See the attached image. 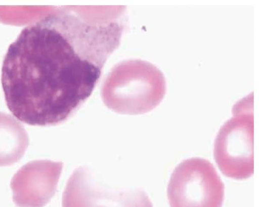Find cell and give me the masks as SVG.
<instances>
[{
  "instance_id": "cell-1",
  "label": "cell",
  "mask_w": 259,
  "mask_h": 207,
  "mask_svg": "<svg viewBox=\"0 0 259 207\" xmlns=\"http://www.w3.org/2000/svg\"><path fill=\"white\" fill-rule=\"evenodd\" d=\"M114 51L108 29L89 11L53 7L8 49L1 84L8 109L30 125L62 123L91 96Z\"/></svg>"
},
{
  "instance_id": "cell-2",
  "label": "cell",
  "mask_w": 259,
  "mask_h": 207,
  "mask_svg": "<svg viewBox=\"0 0 259 207\" xmlns=\"http://www.w3.org/2000/svg\"><path fill=\"white\" fill-rule=\"evenodd\" d=\"M242 100L234 106L233 116L221 127L213 149L220 170L226 177L246 179L254 173V116L252 104Z\"/></svg>"
},
{
  "instance_id": "cell-3",
  "label": "cell",
  "mask_w": 259,
  "mask_h": 207,
  "mask_svg": "<svg viewBox=\"0 0 259 207\" xmlns=\"http://www.w3.org/2000/svg\"><path fill=\"white\" fill-rule=\"evenodd\" d=\"M224 185L208 160L192 157L173 171L167 195L170 207H222Z\"/></svg>"
},
{
  "instance_id": "cell-4",
  "label": "cell",
  "mask_w": 259,
  "mask_h": 207,
  "mask_svg": "<svg viewBox=\"0 0 259 207\" xmlns=\"http://www.w3.org/2000/svg\"><path fill=\"white\" fill-rule=\"evenodd\" d=\"M62 207H153L146 193L136 187L108 185L89 167L80 166L69 177Z\"/></svg>"
},
{
  "instance_id": "cell-5",
  "label": "cell",
  "mask_w": 259,
  "mask_h": 207,
  "mask_svg": "<svg viewBox=\"0 0 259 207\" xmlns=\"http://www.w3.org/2000/svg\"><path fill=\"white\" fill-rule=\"evenodd\" d=\"M63 164L34 160L22 166L11 181L13 200L18 207H44L54 195Z\"/></svg>"
},
{
  "instance_id": "cell-6",
  "label": "cell",
  "mask_w": 259,
  "mask_h": 207,
  "mask_svg": "<svg viewBox=\"0 0 259 207\" xmlns=\"http://www.w3.org/2000/svg\"><path fill=\"white\" fill-rule=\"evenodd\" d=\"M28 144V136L23 126L12 116L0 112V167L18 162Z\"/></svg>"
}]
</instances>
